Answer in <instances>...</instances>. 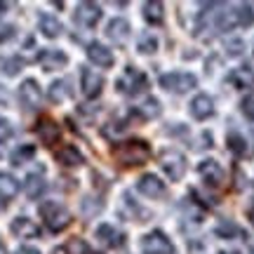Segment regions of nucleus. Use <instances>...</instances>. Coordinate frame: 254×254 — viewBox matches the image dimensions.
<instances>
[{"instance_id":"nucleus-1","label":"nucleus","mask_w":254,"mask_h":254,"mask_svg":"<svg viewBox=\"0 0 254 254\" xmlns=\"http://www.w3.org/2000/svg\"><path fill=\"white\" fill-rule=\"evenodd\" d=\"M113 158L123 167H136L151 158V146L144 139H129V141H123L113 148Z\"/></svg>"},{"instance_id":"nucleus-2","label":"nucleus","mask_w":254,"mask_h":254,"mask_svg":"<svg viewBox=\"0 0 254 254\" xmlns=\"http://www.w3.org/2000/svg\"><path fill=\"white\" fill-rule=\"evenodd\" d=\"M40 217L45 221V226L52 231V233H59L64 228L71 226V212L64 207L62 202H55V200H47L40 205Z\"/></svg>"},{"instance_id":"nucleus-3","label":"nucleus","mask_w":254,"mask_h":254,"mask_svg":"<svg viewBox=\"0 0 254 254\" xmlns=\"http://www.w3.org/2000/svg\"><path fill=\"white\" fill-rule=\"evenodd\" d=\"M160 167H163V172L167 174L170 182H182L186 170H189L186 155L182 151H177V148H167V151L160 153Z\"/></svg>"},{"instance_id":"nucleus-4","label":"nucleus","mask_w":254,"mask_h":254,"mask_svg":"<svg viewBox=\"0 0 254 254\" xmlns=\"http://www.w3.org/2000/svg\"><path fill=\"white\" fill-rule=\"evenodd\" d=\"M118 90L123 92V94H127V97H136V94H141V92H146V87H148V78H146L144 71H139V68H134V66H127L125 73L118 78Z\"/></svg>"},{"instance_id":"nucleus-5","label":"nucleus","mask_w":254,"mask_h":254,"mask_svg":"<svg viewBox=\"0 0 254 254\" xmlns=\"http://www.w3.org/2000/svg\"><path fill=\"white\" fill-rule=\"evenodd\" d=\"M160 87L167 92H172V94H184V92L193 90L195 85H198V78L189 71H172V73H165L160 75Z\"/></svg>"},{"instance_id":"nucleus-6","label":"nucleus","mask_w":254,"mask_h":254,"mask_svg":"<svg viewBox=\"0 0 254 254\" xmlns=\"http://www.w3.org/2000/svg\"><path fill=\"white\" fill-rule=\"evenodd\" d=\"M141 252L144 254H174L172 240L163 231H151L141 238Z\"/></svg>"},{"instance_id":"nucleus-7","label":"nucleus","mask_w":254,"mask_h":254,"mask_svg":"<svg viewBox=\"0 0 254 254\" xmlns=\"http://www.w3.org/2000/svg\"><path fill=\"white\" fill-rule=\"evenodd\" d=\"M80 87H82V94H85L87 99H97L101 92H104V75L97 71H92V68H87V66H82Z\"/></svg>"},{"instance_id":"nucleus-8","label":"nucleus","mask_w":254,"mask_h":254,"mask_svg":"<svg viewBox=\"0 0 254 254\" xmlns=\"http://www.w3.org/2000/svg\"><path fill=\"white\" fill-rule=\"evenodd\" d=\"M198 174H200V179H202V184L209 186V189H219V186L224 184V170H221V165H219L217 160H212V158H207V160H202V163L198 165Z\"/></svg>"},{"instance_id":"nucleus-9","label":"nucleus","mask_w":254,"mask_h":254,"mask_svg":"<svg viewBox=\"0 0 254 254\" xmlns=\"http://www.w3.org/2000/svg\"><path fill=\"white\" fill-rule=\"evenodd\" d=\"M40 99H43V90L38 87V82L33 78H28L19 85V101L26 111H36L40 106Z\"/></svg>"},{"instance_id":"nucleus-10","label":"nucleus","mask_w":254,"mask_h":254,"mask_svg":"<svg viewBox=\"0 0 254 254\" xmlns=\"http://www.w3.org/2000/svg\"><path fill=\"white\" fill-rule=\"evenodd\" d=\"M36 134L45 146H55L57 141L62 139V127L57 125L52 118L43 116V118H38V123H36Z\"/></svg>"},{"instance_id":"nucleus-11","label":"nucleus","mask_w":254,"mask_h":254,"mask_svg":"<svg viewBox=\"0 0 254 254\" xmlns=\"http://www.w3.org/2000/svg\"><path fill=\"white\" fill-rule=\"evenodd\" d=\"M189 111L195 120H207L214 116V99H212L209 94H202V92H200V94H195V97L190 99Z\"/></svg>"},{"instance_id":"nucleus-12","label":"nucleus","mask_w":254,"mask_h":254,"mask_svg":"<svg viewBox=\"0 0 254 254\" xmlns=\"http://www.w3.org/2000/svg\"><path fill=\"white\" fill-rule=\"evenodd\" d=\"M101 19V7L97 2H80L75 7V21L85 28H94Z\"/></svg>"},{"instance_id":"nucleus-13","label":"nucleus","mask_w":254,"mask_h":254,"mask_svg":"<svg viewBox=\"0 0 254 254\" xmlns=\"http://www.w3.org/2000/svg\"><path fill=\"white\" fill-rule=\"evenodd\" d=\"M85 52H87V59H90L94 66L111 68V66L116 64V57H113V52H111L106 45H101V43H90V45L85 47Z\"/></svg>"},{"instance_id":"nucleus-14","label":"nucleus","mask_w":254,"mask_h":254,"mask_svg":"<svg viewBox=\"0 0 254 254\" xmlns=\"http://www.w3.org/2000/svg\"><path fill=\"white\" fill-rule=\"evenodd\" d=\"M136 190L144 195V198H160L165 193V184L160 177H155V174H144V177H139V182H136Z\"/></svg>"},{"instance_id":"nucleus-15","label":"nucleus","mask_w":254,"mask_h":254,"mask_svg":"<svg viewBox=\"0 0 254 254\" xmlns=\"http://www.w3.org/2000/svg\"><path fill=\"white\" fill-rule=\"evenodd\" d=\"M38 64L43 66V71H59L68 64V57L62 50H43L38 55Z\"/></svg>"},{"instance_id":"nucleus-16","label":"nucleus","mask_w":254,"mask_h":254,"mask_svg":"<svg viewBox=\"0 0 254 254\" xmlns=\"http://www.w3.org/2000/svg\"><path fill=\"white\" fill-rule=\"evenodd\" d=\"M228 82L236 90H250V87H254V68L252 66H238L228 73Z\"/></svg>"},{"instance_id":"nucleus-17","label":"nucleus","mask_w":254,"mask_h":254,"mask_svg":"<svg viewBox=\"0 0 254 254\" xmlns=\"http://www.w3.org/2000/svg\"><path fill=\"white\" fill-rule=\"evenodd\" d=\"M55 158H57V163L64 165V167H78V165L85 163V155H82L73 144L62 146V148L55 153Z\"/></svg>"},{"instance_id":"nucleus-18","label":"nucleus","mask_w":254,"mask_h":254,"mask_svg":"<svg viewBox=\"0 0 254 254\" xmlns=\"http://www.w3.org/2000/svg\"><path fill=\"white\" fill-rule=\"evenodd\" d=\"M9 231H12V236H17V238H38L40 236L38 224L31 221L28 217H17L9 224Z\"/></svg>"},{"instance_id":"nucleus-19","label":"nucleus","mask_w":254,"mask_h":254,"mask_svg":"<svg viewBox=\"0 0 254 254\" xmlns=\"http://www.w3.org/2000/svg\"><path fill=\"white\" fill-rule=\"evenodd\" d=\"M97 238H99L101 243L106 247H120L125 245V233H120L116 226H111V224H101L97 228Z\"/></svg>"},{"instance_id":"nucleus-20","label":"nucleus","mask_w":254,"mask_h":254,"mask_svg":"<svg viewBox=\"0 0 254 254\" xmlns=\"http://www.w3.org/2000/svg\"><path fill=\"white\" fill-rule=\"evenodd\" d=\"M106 36H109V40H113V43H118V45H123L127 40V36H129V24H127L125 19H111L109 24H106Z\"/></svg>"},{"instance_id":"nucleus-21","label":"nucleus","mask_w":254,"mask_h":254,"mask_svg":"<svg viewBox=\"0 0 254 254\" xmlns=\"http://www.w3.org/2000/svg\"><path fill=\"white\" fill-rule=\"evenodd\" d=\"M38 28H40V33L45 38H59L62 36V21L57 17H52V14H40V19H38Z\"/></svg>"},{"instance_id":"nucleus-22","label":"nucleus","mask_w":254,"mask_h":254,"mask_svg":"<svg viewBox=\"0 0 254 254\" xmlns=\"http://www.w3.org/2000/svg\"><path fill=\"white\" fill-rule=\"evenodd\" d=\"M19 193V182L9 172H0V200L9 202Z\"/></svg>"},{"instance_id":"nucleus-23","label":"nucleus","mask_w":254,"mask_h":254,"mask_svg":"<svg viewBox=\"0 0 254 254\" xmlns=\"http://www.w3.org/2000/svg\"><path fill=\"white\" fill-rule=\"evenodd\" d=\"M47 189V184H45V177L43 174H28L26 177V182H24V190H26V195L28 198H40L43 193H45Z\"/></svg>"},{"instance_id":"nucleus-24","label":"nucleus","mask_w":254,"mask_h":254,"mask_svg":"<svg viewBox=\"0 0 254 254\" xmlns=\"http://www.w3.org/2000/svg\"><path fill=\"white\" fill-rule=\"evenodd\" d=\"M141 12H144V19L148 21V24H163V19H165V5L163 2L148 0V2H144Z\"/></svg>"},{"instance_id":"nucleus-25","label":"nucleus","mask_w":254,"mask_h":254,"mask_svg":"<svg viewBox=\"0 0 254 254\" xmlns=\"http://www.w3.org/2000/svg\"><path fill=\"white\" fill-rule=\"evenodd\" d=\"M233 12H236V26H254V7L250 2H240L238 7H233Z\"/></svg>"},{"instance_id":"nucleus-26","label":"nucleus","mask_w":254,"mask_h":254,"mask_svg":"<svg viewBox=\"0 0 254 254\" xmlns=\"http://www.w3.org/2000/svg\"><path fill=\"white\" fill-rule=\"evenodd\" d=\"M226 144H228V151L236 155V158H243L247 153V139L240 132H228Z\"/></svg>"},{"instance_id":"nucleus-27","label":"nucleus","mask_w":254,"mask_h":254,"mask_svg":"<svg viewBox=\"0 0 254 254\" xmlns=\"http://www.w3.org/2000/svg\"><path fill=\"white\" fill-rule=\"evenodd\" d=\"M160 104H158V99L155 97H148V99L144 101V104H139V109H136V113L141 116L144 120H153L160 116Z\"/></svg>"},{"instance_id":"nucleus-28","label":"nucleus","mask_w":254,"mask_h":254,"mask_svg":"<svg viewBox=\"0 0 254 254\" xmlns=\"http://www.w3.org/2000/svg\"><path fill=\"white\" fill-rule=\"evenodd\" d=\"M24 59L21 57H0V73L5 75H17L21 68H24Z\"/></svg>"},{"instance_id":"nucleus-29","label":"nucleus","mask_w":254,"mask_h":254,"mask_svg":"<svg viewBox=\"0 0 254 254\" xmlns=\"http://www.w3.org/2000/svg\"><path fill=\"white\" fill-rule=\"evenodd\" d=\"M33 155H36V146H33V144H24V146H19V148H14V151H12L9 160H12V165H24V163H28Z\"/></svg>"},{"instance_id":"nucleus-30","label":"nucleus","mask_w":254,"mask_h":254,"mask_svg":"<svg viewBox=\"0 0 254 254\" xmlns=\"http://www.w3.org/2000/svg\"><path fill=\"white\" fill-rule=\"evenodd\" d=\"M66 85H68L66 80H55L52 85H50V92H47V94H50V99L55 101V104H59V101L66 99V94H71Z\"/></svg>"},{"instance_id":"nucleus-31","label":"nucleus","mask_w":254,"mask_h":254,"mask_svg":"<svg viewBox=\"0 0 254 254\" xmlns=\"http://www.w3.org/2000/svg\"><path fill=\"white\" fill-rule=\"evenodd\" d=\"M217 236H221V238H238V236H243V231H240V226H236L231 219H224L221 224L217 226Z\"/></svg>"},{"instance_id":"nucleus-32","label":"nucleus","mask_w":254,"mask_h":254,"mask_svg":"<svg viewBox=\"0 0 254 254\" xmlns=\"http://www.w3.org/2000/svg\"><path fill=\"white\" fill-rule=\"evenodd\" d=\"M214 24H217L219 31H231V28L236 26V12H233V9H224V12H219Z\"/></svg>"},{"instance_id":"nucleus-33","label":"nucleus","mask_w":254,"mask_h":254,"mask_svg":"<svg viewBox=\"0 0 254 254\" xmlns=\"http://www.w3.org/2000/svg\"><path fill=\"white\" fill-rule=\"evenodd\" d=\"M68 254H90V247H87V243L85 240H80V238H71L68 240V245L64 247Z\"/></svg>"},{"instance_id":"nucleus-34","label":"nucleus","mask_w":254,"mask_h":254,"mask_svg":"<svg viewBox=\"0 0 254 254\" xmlns=\"http://www.w3.org/2000/svg\"><path fill=\"white\" fill-rule=\"evenodd\" d=\"M14 136V127H12V123L5 118H0V144H5V141H9Z\"/></svg>"},{"instance_id":"nucleus-35","label":"nucleus","mask_w":254,"mask_h":254,"mask_svg":"<svg viewBox=\"0 0 254 254\" xmlns=\"http://www.w3.org/2000/svg\"><path fill=\"white\" fill-rule=\"evenodd\" d=\"M155 50H158V40H155V38H141V40H139V52H141V55H153Z\"/></svg>"},{"instance_id":"nucleus-36","label":"nucleus","mask_w":254,"mask_h":254,"mask_svg":"<svg viewBox=\"0 0 254 254\" xmlns=\"http://www.w3.org/2000/svg\"><path fill=\"white\" fill-rule=\"evenodd\" d=\"M243 50H245V43H243L240 38H233V40H228V43H226V52L231 57L243 55Z\"/></svg>"},{"instance_id":"nucleus-37","label":"nucleus","mask_w":254,"mask_h":254,"mask_svg":"<svg viewBox=\"0 0 254 254\" xmlns=\"http://www.w3.org/2000/svg\"><path fill=\"white\" fill-rule=\"evenodd\" d=\"M240 109H243V113H245L247 118L254 123V94H252V97H245V99H243Z\"/></svg>"},{"instance_id":"nucleus-38","label":"nucleus","mask_w":254,"mask_h":254,"mask_svg":"<svg viewBox=\"0 0 254 254\" xmlns=\"http://www.w3.org/2000/svg\"><path fill=\"white\" fill-rule=\"evenodd\" d=\"M14 38V26H0V43H7Z\"/></svg>"},{"instance_id":"nucleus-39","label":"nucleus","mask_w":254,"mask_h":254,"mask_svg":"<svg viewBox=\"0 0 254 254\" xmlns=\"http://www.w3.org/2000/svg\"><path fill=\"white\" fill-rule=\"evenodd\" d=\"M14 254H40V250H36V247H28V245H24V247H19Z\"/></svg>"},{"instance_id":"nucleus-40","label":"nucleus","mask_w":254,"mask_h":254,"mask_svg":"<svg viewBox=\"0 0 254 254\" xmlns=\"http://www.w3.org/2000/svg\"><path fill=\"white\" fill-rule=\"evenodd\" d=\"M247 217H250V221L254 224V200H252V205L247 207Z\"/></svg>"},{"instance_id":"nucleus-41","label":"nucleus","mask_w":254,"mask_h":254,"mask_svg":"<svg viewBox=\"0 0 254 254\" xmlns=\"http://www.w3.org/2000/svg\"><path fill=\"white\" fill-rule=\"evenodd\" d=\"M5 12H7V2H0V17H2Z\"/></svg>"},{"instance_id":"nucleus-42","label":"nucleus","mask_w":254,"mask_h":254,"mask_svg":"<svg viewBox=\"0 0 254 254\" xmlns=\"http://www.w3.org/2000/svg\"><path fill=\"white\" fill-rule=\"evenodd\" d=\"M52 254H68V252H66L64 247H55V252H52Z\"/></svg>"},{"instance_id":"nucleus-43","label":"nucleus","mask_w":254,"mask_h":254,"mask_svg":"<svg viewBox=\"0 0 254 254\" xmlns=\"http://www.w3.org/2000/svg\"><path fill=\"white\" fill-rule=\"evenodd\" d=\"M0 254H7V247H5V243L0 240Z\"/></svg>"},{"instance_id":"nucleus-44","label":"nucleus","mask_w":254,"mask_h":254,"mask_svg":"<svg viewBox=\"0 0 254 254\" xmlns=\"http://www.w3.org/2000/svg\"><path fill=\"white\" fill-rule=\"evenodd\" d=\"M219 254H228V252H219ZM231 254H236V252H231Z\"/></svg>"},{"instance_id":"nucleus-45","label":"nucleus","mask_w":254,"mask_h":254,"mask_svg":"<svg viewBox=\"0 0 254 254\" xmlns=\"http://www.w3.org/2000/svg\"><path fill=\"white\" fill-rule=\"evenodd\" d=\"M90 254H101V252H90Z\"/></svg>"}]
</instances>
